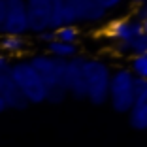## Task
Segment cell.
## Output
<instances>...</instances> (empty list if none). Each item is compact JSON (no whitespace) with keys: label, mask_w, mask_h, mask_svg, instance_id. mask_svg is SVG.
I'll return each mask as SVG.
<instances>
[{"label":"cell","mask_w":147,"mask_h":147,"mask_svg":"<svg viewBox=\"0 0 147 147\" xmlns=\"http://www.w3.org/2000/svg\"><path fill=\"white\" fill-rule=\"evenodd\" d=\"M134 76L128 68H117L111 72V81H109V92L108 102L111 108L119 113H128L134 102Z\"/></svg>","instance_id":"obj_4"},{"label":"cell","mask_w":147,"mask_h":147,"mask_svg":"<svg viewBox=\"0 0 147 147\" xmlns=\"http://www.w3.org/2000/svg\"><path fill=\"white\" fill-rule=\"evenodd\" d=\"M102 6L106 8V11H111V9H117L119 6L123 4V0H100Z\"/></svg>","instance_id":"obj_18"},{"label":"cell","mask_w":147,"mask_h":147,"mask_svg":"<svg viewBox=\"0 0 147 147\" xmlns=\"http://www.w3.org/2000/svg\"><path fill=\"white\" fill-rule=\"evenodd\" d=\"M0 6H2V0H0Z\"/></svg>","instance_id":"obj_25"},{"label":"cell","mask_w":147,"mask_h":147,"mask_svg":"<svg viewBox=\"0 0 147 147\" xmlns=\"http://www.w3.org/2000/svg\"><path fill=\"white\" fill-rule=\"evenodd\" d=\"M11 70V61L6 55H0V72H8Z\"/></svg>","instance_id":"obj_20"},{"label":"cell","mask_w":147,"mask_h":147,"mask_svg":"<svg viewBox=\"0 0 147 147\" xmlns=\"http://www.w3.org/2000/svg\"><path fill=\"white\" fill-rule=\"evenodd\" d=\"M147 17V2L143 6H140V11H138V19H145Z\"/></svg>","instance_id":"obj_21"},{"label":"cell","mask_w":147,"mask_h":147,"mask_svg":"<svg viewBox=\"0 0 147 147\" xmlns=\"http://www.w3.org/2000/svg\"><path fill=\"white\" fill-rule=\"evenodd\" d=\"M0 49L4 51V55H19L26 49V40L25 36H11L6 34L0 38Z\"/></svg>","instance_id":"obj_14"},{"label":"cell","mask_w":147,"mask_h":147,"mask_svg":"<svg viewBox=\"0 0 147 147\" xmlns=\"http://www.w3.org/2000/svg\"><path fill=\"white\" fill-rule=\"evenodd\" d=\"M47 55L55 57V59H61V61H70V59H74L78 55V45L53 40L51 43H47Z\"/></svg>","instance_id":"obj_13"},{"label":"cell","mask_w":147,"mask_h":147,"mask_svg":"<svg viewBox=\"0 0 147 147\" xmlns=\"http://www.w3.org/2000/svg\"><path fill=\"white\" fill-rule=\"evenodd\" d=\"M130 74L136 79H147V55H136L130 59Z\"/></svg>","instance_id":"obj_16"},{"label":"cell","mask_w":147,"mask_h":147,"mask_svg":"<svg viewBox=\"0 0 147 147\" xmlns=\"http://www.w3.org/2000/svg\"><path fill=\"white\" fill-rule=\"evenodd\" d=\"M143 34L142 21L138 17H119L108 23L106 36L113 42V45H130V42Z\"/></svg>","instance_id":"obj_6"},{"label":"cell","mask_w":147,"mask_h":147,"mask_svg":"<svg viewBox=\"0 0 147 147\" xmlns=\"http://www.w3.org/2000/svg\"><path fill=\"white\" fill-rule=\"evenodd\" d=\"M130 2H132L134 6H138V8H140V6H143V4H145L147 0H130Z\"/></svg>","instance_id":"obj_23"},{"label":"cell","mask_w":147,"mask_h":147,"mask_svg":"<svg viewBox=\"0 0 147 147\" xmlns=\"http://www.w3.org/2000/svg\"><path fill=\"white\" fill-rule=\"evenodd\" d=\"M128 121L132 125V128L147 130V91L138 92L134 96L132 108L128 111Z\"/></svg>","instance_id":"obj_11"},{"label":"cell","mask_w":147,"mask_h":147,"mask_svg":"<svg viewBox=\"0 0 147 147\" xmlns=\"http://www.w3.org/2000/svg\"><path fill=\"white\" fill-rule=\"evenodd\" d=\"M38 38L42 40V42H45V43H51L53 40H55V32L53 30H43V32L38 34Z\"/></svg>","instance_id":"obj_19"},{"label":"cell","mask_w":147,"mask_h":147,"mask_svg":"<svg viewBox=\"0 0 147 147\" xmlns=\"http://www.w3.org/2000/svg\"><path fill=\"white\" fill-rule=\"evenodd\" d=\"M9 74H11L19 92L26 100V104H42L47 100V92H45L42 78L38 76V72L32 68V64L28 61L11 62Z\"/></svg>","instance_id":"obj_3"},{"label":"cell","mask_w":147,"mask_h":147,"mask_svg":"<svg viewBox=\"0 0 147 147\" xmlns=\"http://www.w3.org/2000/svg\"><path fill=\"white\" fill-rule=\"evenodd\" d=\"M28 32L25 0H2L0 6V34L23 36Z\"/></svg>","instance_id":"obj_5"},{"label":"cell","mask_w":147,"mask_h":147,"mask_svg":"<svg viewBox=\"0 0 147 147\" xmlns=\"http://www.w3.org/2000/svg\"><path fill=\"white\" fill-rule=\"evenodd\" d=\"M4 109H8V108H6L4 100H2V96H0V111H4Z\"/></svg>","instance_id":"obj_24"},{"label":"cell","mask_w":147,"mask_h":147,"mask_svg":"<svg viewBox=\"0 0 147 147\" xmlns=\"http://www.w3.org/2000/svg\"><path fill=\"white\" fill-rule=\"evenodd\" d=\"M142 21V30H143V34H147V17L145 19H140Z\"/></svg>","instance_id":"obj_22"},{"label":"cell","mask_w":147,"mask_h":147,"mask_svg":"<svg viewBox=\"0 0 147 147\" xmlns=\"http://www.w3.org/2000/svg\"><path fill=\"white\" fill-rule=\"evenodd\" d=\"M68 4L74 11L76 23L96 25V23L104 21L108 15V11L100 0H68Z\"/></svg>","instance_id":"obj_9"},{"label":"cell","mask_w":147,"mask_h":147,"mask_svg":"<svg viewBox=\"0 0 147 147\" xmlns=\"http://www.w3.org/2000/svg\"><path fill=\"white\" fill-rule=\"evenodd\" d=\"M130 55H147V34H140L130 42Z\"/></svg>","instance_id":"obj_17"},{"label":"cell","mask_w":147,"mask_h":147,"mask_svg":"<svg viewBox=\"0 0 147 147\" xmlns=\"http://www.w3.org/2000/svg\"><path fill=\"white\" fill-rule=\"evenodd\" d=\"M28 30L40 32L51 30V0H25Z\"/></svg>","instance_id":"obj_8"},{"label":"cell","mask_w":147,"mask_h":147,"mask_svg":"<svg viewBox=\"0 0 147 147\" xmlns=\"http://www.w3.org/2000/svg\"><path fill=\"white\" fill-rule=\"evenodd\" d=\"M0 96L4 100L6 108H9V109H25L28 106L26 100L23 98V94L19 92L9 70L8 72H0Z\"/></svg>","instance_id":"obj_10"},{"label":"cell","mask_w":147,"mask_h":147,"mask_svg":"<svg viewBox=\"0 0 147 147\" xmlns=\"http://www.w3.org/2000/svg\"><path fill=\"white\" fill-rule=\"evenodd\" d=\"M32 64V68L38 72V76L42 78L45 92H47V102L51 104H61L62 100L68 96L64 85V70H66V61L55 59L51 55L40 53L34 55L28 61Z\"/></svg>","instance_id":"obj_1"},{"label":"cell","mask_w":147,"mask_h":147,"mask_svg":"<svg viewBox=\"0 0 147 147\" xmlns=\"http://www.w3.org/2000/svg\"><path fill=\"white\" fill-rule=\"evenodd\" d=\"M55 32V40H59V42H64V43H78L79 40V28L76 25H64L61 26V28H57Z\"/></svg>","instance_id":"obj_15"},{"label":"cell","mask_w":147,"mask_h":147,"mask_svg":"<svg viewBox=\"0 0 147 147\" xmlns=\"http://www.w3.org/2000/svg\"><path fill=\"white\" fill-rule=\"evenodd\" d=\"M111 66L102 59H87L83 66L85 74V98L91 104H104L108 102L109 81H111Z\"/></svg>","instance_id":"obj_2"},{"label":"cell","mask_w":147,"mask_h":147,"mask_svg":"<svg viewBox=\"0 0 147 147\" xmlns=\"http://www.w3.org/2000/svg\"><path fill=\"white\" fill-rule=\"evenodd\" d=\"M64 25H76V17L68 0H51V30Z\"/></svg>","instance_id":"obj_12"},{"label":"cell","mask_w":147,"mask_h":147,"mask_svg":"<svg viewBox=\"0 0 147 147\" xmlns=\"http://www.w3.org/2000/svg\"><path fill=\"white\" fill-rule=\"evenodd\" d=\"M85 61H87L85 57H79V55L66 61V70H64L66 92L78 100L85 98V74H83Z\"/></svg>","instance_id":"obj_7"}]
</instances>
